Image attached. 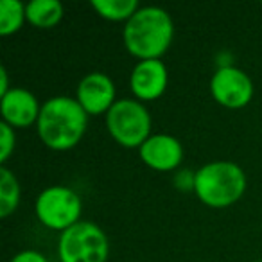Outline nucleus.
<instances>
[{
  "label": "nucleus",
  "instance_id": "f257e3e1",
  "mask_svg": "<svg viewBox=\"0 0 262 262\" xmlns=\"http://www.w3.org/2000/svg\"><path fill=\"white\" fill-rule=\"evenodd\" d=\"M88 126V113L69 95H56L41 104L36 129L41 142L54 151L72 149Z\"/></svg>",
  "mask_w": 262,
  "mask_h": 262
},
{
  "label": "nucleus",
  "instance_id": "f03ea898",
  "mask_svg": "<svg viewBox=\"0 0 262 262\" xmlns=\"http://www.w3.org/2000/svg\"><path fill=\"white\" fill-rule=\"evenodd\" d=\"M174 38V24L165 9L158 6L140 8L126 22L122 40L133 56L142 59H160Z\"/></svg>",
  "mask_w": 262,
  "mask_h": 262
},
{
  "label": "nucleus",
  "instance_id": "7ed1b4c3",
  "mask_svg": "<svg viewBox=\"0 0 262 262\" xmlns=\"http://www.w3.org/2000/svg\"><path fill=\"white\" fill-rule=\"evenodd\" d=\"M194 172V192L201 203L212 208L230 207L246 190V174L233 162L215 160Z\"/></svg>",
  "mask_w": 262,
  "mask_h": 262
},
{
  "label": "nucleus",
  "instance_id": "20e7f679",
  "mask_svg": "<svg viewBox=\"0 0 262 262\" xmlns=\"http://www.w3.org/2000/svg\"><path fill=\"white\" fill-rule=\"evenodd\" d=\"M110 135L124 147H140L151 133V115L139 99H117L106 113Z\"/></svg>",
  "mask_w": 262,
  "mask_h": 262
},
{
  "label": "nucleus",
  "instance_id": "39448f33",
  "mask_svg": "<svg viewBox=\"0 0 262 262\" xmlns=\"http://www.w3.org/2000/svg\"><path fill=\"white\" fill-rule=\"evenodd\" d=\"M108 253V237L95 223L79 221L59 235L58 257L61 262H106Z\"/></svg>",
  "mask_w": 262,
  "mask_h": 262
},
{
  "label": "nucleus",
  "instance_id": "423d86ee",
  "mask_svg": "<svg viewBox=\"0 0 262 262\" xmlns=\"http://www.w3.org/2000/svg\"><path fill=\"white\" fill-rule=\"evenodd\" d=\"M81 210V198L65 185H51L43 189L34 203V212L41 225L61 232L79 223Z\"/></svg>",
  "mask_w": 262,
  "mask_h": 262
},
{
  "label": "nucleus",
  "instance_id": "0eeeda50",
  "mask_svg": "<svg viewBox=\"0 0 262 262\" xmlns=\"http://www.w3.org/2000/svg\"><path fill=\"white\" fill-rule=\"evenodd\" d=\"M210 94L226 108H243L253 97V83L244 70L232 65L219 67L210 79Z\"/></svg>",
  "mask_w": 262,
  "mask_h": 262
},
{
  "label": "nucleus",
  "instance_id": "6e6552de",
  "mask_svg": "<svg viewBox=\"0 0 262 262\" xmlns=\"http://www.w3.org/2000/svg\"><path fill=\"white\" fill-rule=\"evenodd\" d=\"M76 99L88 115L108 113L115 104V84L102 72H90L79 81Z\"/></svg>",
  "mask_w": 262,
  "mask_h": 262
},
{
  "label": "nucleus",
  "instance_id": "1a4fd4ad",
  "mask_svg": "<svg viewBox=\"0 0 262 262\" xmlns=\"http://www.w3.org/2000/svg\"><path fill=\"white\" fill-rule=\"evenodd\" d=\"M167 81V67L162 59H142L131 70L129 86L139 101H153L165 92Z\"/></svg>",
  "mask_w": 262,
  "mask_h": 262
},
{
  "label": "nucleus",
  "instance_id": "9d476101",
  "mask_svg": "<svg viewBox=\"0 0 262 262\" xmlns=\"http://www.w3.org/2000/svg\"><path fill=\"white\" fill-rule=\"evenodd\" d=\"M139 151L144 164L155 171H172L183 160L182 142L167 133L151 135Z\"/></svg>",
  "mask_w": 262,
  "mask_h": 262
},
{
  "label": "nucleus",
  "instance_id": "9b49d317",
  "mask_svg": "<svg viewBox=\"0 0 262 262\" xmlns=\"http://www.w3.org/2000/svg\"><path fill=\"white\" fill-rule=\"evenodd\" d=\"M0 101V112L2 120L13 127H26L29 124L36 122L40 117L41 106L34 94H31L27 88L11 86L8 94L2 95Z\"/></svg>",
  "mask_w": 262,
  "mask_h": 262
},
{
  "label": "nucleus",
  "instance_id": "f8f14e48",
  "mask_svg": "<svg viewBox=\"0 0 262 262\" xmlns=\"http://www.w3.org/2000/svg\"><path fill=\"white\" fill-rule=\"evenodd\" d=\"M26 16L33 26L49 29L63 18V4L58 0H31L26 4Z\"/></svg>",
  "mask_w": 262,
  "mask_h": 262
},
{
  "label": "nucleus",
  "instance_id": "ddd939ff",
  "mask_svg": "<svg viewBox=\"0 0 262 262\" xmlns=\"http://www.w3.org/2000/svg\"><path fill=\"white\" fill-rule=\"evenodd\" d=\"M20 201V183L6 165H0V217H8Z\"/></svg>",
  "mask_w": 262,
  "mask_h": 262
},
{
  "label": "nucleus",
  "instance_id": "4468645a",
  "mask_svg": "<svg viewBox=\"0 0 262 262\" xmlns=\"http://www.w3.org/2000/svg\"><path fill=\"white\" fill-rule=\"evenodd\" d=\"M92 8L106 20H129L131 16L139 11L137 0H92Z\"/></svg>",
  "mask_w": 262,
  "mask_h": 262
},
{
  "label": "nucleus",
  "instance_id": "2eb2a0df",
  "mask_svg": "<svg viewBox=\"0 0 262 262\" xmlns=\"http://www.w3.org/2000/svg\"><path fill=\"white\" fill-rule=\"evenodd\" d=\"M26 20V4L20 0H0V36L16 33Z\"/></svg>",
  "mask_w": 262,
  "mask_h": 262
},
{
  "label": "nucleus",
  "instance_id": "dca6fc26",
  "mask_svg": "<svg viewBox=\"0 0 262 262\" xmlns=\"http://www.w3.org/2000/svg\"><path fill=\"white\" fill-rule=\"evenodd\" d=\"M15 127L9 126L8 122H0V164L4 165L9 160L11 153L15 151Z\"/></svg>",
  "mask_w": 262,
  "mask_h": 262
},
{
  "label": "nucleus",
  "instance_id": "f3484780",
  "mask_svg": "<svg viewBox=\"0 0 262 262\" xmlns=\"http://www.w3.org/2000/svg\"><path fill=\"white\" fill-rule=\"evenodd\" d=\"M11 262H49L43 253L36 250H24L11 258Z\"/></svg>",
  "mask_w": 262,
  "mask_h": 262
},
{
  "label": "nucleus",
  "instance_id": "a211bd4d",
  "mask_svg": "<svg viewBox=\"0 0 262 262\" xmlns=\"http://www.w3.org/2000/svg\"><path fill=\"white\" fill-rule=\"evenodd\" d=\"M9 90H11V86H9L8 70H6L4 67H0V97H2L4 94H8Z\"/></svg>",
  "mask_w": 262,
  "mask_h": 262
},
{
  "label": "nucleus",
  "instance_id": "6ab92c4d",
  "mask_svg": "<svg viewBox=\"0 0 262 262\" xmlns=\"http://www.w3.org/2000/svg\"><path fill=\"white\" fill-rule=\"evenodd\" d=\"M255 262H262V260H255Z\"/></svg>",
  "mask_w": 262,
  "mask_h": 262
}]
</instances>
